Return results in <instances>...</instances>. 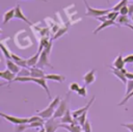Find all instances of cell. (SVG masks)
Here are the masks:
<instances>
[{
  "label": "cell",
  "mask_w": 133,
  "mask_h": 132,
  "mask_svg": "<svg viewBox=\"0 0 133 132\" xmlns=\"http://www.w3.org/2000/svg\"><path fill=\"white\" fill-rule=\"evenodd\" d=\"M110 69H111V71H112V74L115 76V77H117L124 84L125 83H127V81H128V79H127V77H126V74L125 73H123V71L122 70H118V69H115L114 67H110Z\"/></svg>",
  "instance_id": "13"
},
{
  "label": "cell",
  "mask_w": 133,
  "mask_h": 132,
  "mask_svg": "<svg viewBox=\"0 0 133 132\" xmlns=\"http://www.w3.org/2000/svg\"><path fill=\"white\" fill-rule=\"evenodd\" d=\"M0 115L5 118L6 121H8L9 123H11L12 125L17 126V125H22V124H29V117H19L16 115H10V114H5L3 112H0Z\"/></svg>",
  "instance_id": "3"
},
{
  "label": "cell",
  "mask_w": 133,
  "mask_h": 132,
  "mask_svg": "<svg viewBox=\"0 0 133 132\" xmlns=\"http://www.w3.org/2000/svg\"><path fill=\"white\" fill-rule=\"evenodd\" d=\"M69 88H70V90H71V91H75V93H78V90L80 89V86H79V84H78L77 82H72V83L70 84Z\"/></svg>",
  "instance_id": "31"
},
{
  "label": "cell",
  "mask_w": 133,
  "mask_h": 132,
  "mask_svg": "<svg viewBox=\"0 0 133 132\" xmlns=\"http://www.w3.org/2000/svg\"><path fill=\"white\" fill-rule=\"evenodd\" d=\"M0 46H1V51H2V53L4 54V56L6 57V59H11V53L8 51L7 47H5L4 43H2V42H1Z\"/></svg>",
  "instance_id": "23"
},
{
  "label": "cell",
  "mask_w": 133,
  "mask_h": 132,
  "mask_svg": "<svg viewBox=\"0 0 133 132\" xmlns=\"http://www.w3.org/2000/svg\"><path fill=\"white\" fill-rule=\"evenodd\" d=\"M29 128V124H22V125H17L15 131L16 132H24L26 129Z\"/></svg>",
  "instance_id": "26"
},
{
  "label": "cell",
  "mask_w": 133,
  "mask_h": 132,
  "mask_svg": "<svg viewBox=\"0 0 133 132\" xmlns=\"http://www.w3.org/2000/svg\"><path fill=\"white\" fill-rule=\"evenodd\" d=\"M132 97H133V90H132V91H131V93H130L128 96L124 97V99H123V100H122V101H121V102H119L117 105H118V106H123V105H125V104H126V103L129 101V99H131Z\"/></svg>",
  "instance_id": "30"
},
{
  "label": "cell",
  "mask_w": 133,
  "mask_h": 132,
  "mask_svg": "<svg viewBox=\"0 0 133 132\" xmlns=\"http://www.w3.org/2000/svg\"><path fill=\"white\" fill-rule=\"evenodd\" d=\"M18 76H30V70H25V69H22L20 72H19V74H18Z\"/></svg>",
  "instance_id": "36"
},
{
  "label": "cell",
  "mask_w": 133,
  "mask_h": 132,
  "mask_svg": "<svg viewBox=\"0 0 133 132\" xmlns=\"http://www.w3.org/2000/svg\"><path fill=\"white\" fill-rule=\"evenodd\" d=\"M37 132H46V129L43 127V128H41V129H38V131Z\"/></svg>",
  "instance_id": "44"
},
{
  "label": "cell",
  "mask_w": 133,
  "mask_h": 132,
  "mask_svg": "<svg viewBox=\"0 0 133 132\" xmlns=\"http://www.w3.org/2000/svg\"><path fill=\"white\" fill-rule=\"evenodd\" d=\"M30 76L32 78H36V79H38V78H45L46 77L44 71L42 69H39V68H36V67L35 68H30Z\"/></svg>",
  "instance_id": "15"
},
{
  "label": "cell",
  "mask_w": 133,
  "mask_h": 132,
  "mask_svg": "<svg viewBox=\"0 0 133 132\" xmlns=\"http://www.w3.org/2000/svg\"><path fill=\"white\" fill-rule=\"evenodd\" d=\"M126 5H128V0H121L117 4H115V5L111 8V10H113V11H119L121 8L124 7V6H126Z\"/></svg>",
  "instance_id": "22"
},
{
  "label": "cell",
  "mask_w": 133,
  "mask_h": 132,
  "mask_svg": "<svg viewBox=\"0 0 133 132\" xmlns=\"http://www.w3.org/2000/svg\"><path fill=\"white\" fill-rule=\"evenodd\" d=\"M32 122H45L43 117H41L39 115H33V116H30L29 117V123H32Z\"/></svg>",
  "instance_id": "34"
},
{
  "label": "cell",
  "mask_w": 133,
  "mask_h": 132,
  "mask_svg": "<svg viewBox=\"0 0 133 132\" xmlns=\"http://www.w3.org/2000/svg\"><path fill=\"white\" fill-rule=\"evenodd\" d=\"M95 80H96V70L95 69L86 72L83 76V81H84L85 85L91 84L92 82H95Z\"/></svg>",
  "instance_id": "8"
},
{
  "label": "cell",
  "mask_w": 133,
  "mask_h": 132,
  "mask_svg": "<svg viewBox=\"0 0 133 132\" xmlns=\"http://www.w3.org/2000/svg\"><path fill=\"white\" fill-rule=\"evenodd\" d=\"M122 127L127 128L130 132H133V123H128V124H121Z\"/></svg>",
  "instance_id": "38"
},
{
  "label": "cell",
  "mask_w": 133,
  "mask_h": 132,
  "mask_svg": "<svg viewBox=\"0 0 133 132\" xmlns=\"http://www.w3.org/2000/svg\"><path fill=\"white\" fill-rule=\"evenodd\" d=\"M6 69H8L9 71H11L15 74H19V72L21 71L20 67L11 59H6Z\"/></svg>",
  "instance_id": "16"
},
{
  "label": "cell",
  "mask_w": 133,
  "mask_h": 132,
  "mask_svg": "<svg viewBox=\"0 0 133 132\" xmlns=\"http://www.w3.org/2000/svg\"><path fill=\"white\" fill-rule=\"evenodd\" d=\"M74 121H75V118L73 117L72 112H71V110H70V109H68V110H66V112L64 113V115L60 118L61 124H66V125L73 124V123H74Z\"/></svg>",
  "instance_id": "18"
},
{
  "label": "cell",
  "mask_w": 133,
  "mask_h": 132,
  "mask_svg": "<svg viewBox=\"0 0 133 132\" xmlns=\"http://www.w3.org/2000/svg\"><path fill=\"white\" fill-rule=\"evenodd\" d=\"M44 67H51V68H52V65H51V63H50V60H49V54L46 53L45 51H42L36 68L42 69V68H44Z\"/></svg>",
  "instance_id": "6"
},
{
  "label": "cell",
  "mask_w": 133,
  "mask_h": 132,
  "mask_svg": "<svg viewBox=\"0 0 133 132\" xmlns=\"http://www.w3.org/2000/svg\"><path fill=\"white\" fill-rule=\"evenodd\" d=\"M126 85H127V89H126V93H125V97L128 96L133 90V80H128Z\"/></svg>",
  "instance_id": "27"
},
{
  "label": "cell",
  "mask_w": 133,
  "mask_h": 132,
  "mask_svg": "<svg viewBox=\"0 0 133 132\" xmlns=\"http://www.w3.org/2000/svg\"><path fill=\"white\" fill-rule=\"evenodd\" d=\"M80 97H86L87 96V91H86V85H84V86H82V87H80V89L78 90V93H77Z\"/></svg>",
  "instance_id": "33"
},
{
  "label": "cell",
  "mask_w": 133,
  "mask_h": 132,
  "mask_svg": "<svg viewBox=\"0 0 133 132\" xmlns=\"http://www.w3.org/2000/svg\"><path fill=\"white\" fill-rule=\"evenodd\" d=\"M110 26H116V23H115V21H111V20H106L105 22H103V23H101L95 30H94V34H97L99 31H101V30H103V29H105V28H107V27H110Z\"/></svg>",
  "instance_id": "12"
},
{
  "label": "cell",
  "mask_w": 133,
  "mask_h": 132,
  "mask_svg": "<svg viewBox=\"0 0 133 132\" xmlns=\"http://www.w3.org/2000/svg\"><path fill=\"white\" fill-rule=\"evenodd\" d=\"M97 20H99V21H101V22L103 23V22H105V21L108 20V19H107V16H101V17L97 18Z\"/></svg>",
  "instance_id": "42"
},
{
  "label": "cell",
  "mask_w": 133,
  "mask_h": 132,
  "mask_svg": "<svg viewBox=\"0 0 133 132\" xmlns=\"http://www.w3.org/2000/svg\"><path fill=\"white\" fill-rule=\"evenodd\" d=\"M16 75H17V74L12 73V72L9 71L8 69H6V70L0 72V77H1L2 79H4V80L8 81V82H12V81L16 79V77H17Z\"/></svg>",
  "instance_id": "10"
},
{
  "label": "cell",
  "mask_w": 133,
  "mask_h": 132,
  "mask_svg": "<svg viewBox=\"0 0 133 132\" xmlns=\"http://www.w3.org/2000/svg\"><path fill=\"white\" fill-rule=\"evenodd\" d=\"M118 12H119L121 16H128V15H129V8H128V5L122 7L121 10H119Z\"/></svg>",
  "instance_id": "35"
},
{
  "label": "cell",
  "mask_w": 133,
  "mask_h": 132,
  "mask_svg": "<svg viewBox=\"0 0 133 132\" xmlns=\"http://www.w3.org/2000/svg\"><path fill=\"white\" fill-rule=\"evenodd\" d=\"M128 8H129V15L128 16H130L132 18L133 17V2L130 3V4H128Z\"/></svg>",
  "instance_id": "41"
},
{
  "label": "cell",
  "mask_w": 133,
  "mask_h": 132,
  "mask_svg": "<svg viewBox=\"0 0 133 132\" xmlns=\"http://www.w3.org/2000/svg\"><path fill=\"white\" fill-rule=\"evenodd\" d=\"M131 20H132V22H133V17H132V18H131Z\"/></svg>",
  "instance_id": "46"
},
{
  "label": "cell",
  "mask_w": 133,
  "mask_h": 132,
  "mask_svg": "<svg viewBox=\"0 0 133 132\" xmlns=\"http://www.w3.org/2000/svg\"><path fill=\"white\" fill-rule=\"evenodd\" d=\"M32 82H34V83H36L37 85L42 86V87L45 89L46 94L48 95L49 99H51V94H50V90H49V87H48V82H47V79H46V78H38V79L33 78V81H32Z\"/></svg>",
  "instance_id": "9"
},
{
  "label": "cell",
  "mask_w": 133,
  "mask_h": 132,
  "mask_svg": "<svg viewBox=\"0 0 133 132\" xmlns=\"http://www.w3.org/2000/svg\"><path fill=\"white\" fill-rule=\"evenodd\" d=\"M15 10H16V12H15V18H17V19H19V20H22V21H24L25 23H27L29 26H31L32 25V23L26 18V16L23 14V11H22V9H21V7H20V5H17L16 7H15Z\"/></svg>",
  "instance_id": "11"
},
{
  "label": "cell",
  "mask_w": 133,
  "mask_h": 132,
  "mask_svg": "<svg viewBox=\"0 0 133 132\" xmlns=\"http://www.w3.org/2000/svg\"><path fill=\"white\" fill-rule=\"evenodd\" d=\"M84 4H85V7H86V12H85V16L86 17H94V18H99L101 16H106L110 10L109 9H98V8H95V7H91L88 5L87 1L86 0H83Z\"/></svg>",
  "instance_id": "1"
},
{
  "label": "cell",
  "mask_w": 133,
  "mask_h": 132,
  "mask_svg": "<svg viewBox=\"0 0 133 132\" xmlns=\"http://www.w3.org/2000/svg\"><path fill=\"white\" fill-rule=\"evenodd\" d=\"M44 124L45 122H32V123H29V128H43L44 127Z\"/></svg>",
  "instance_id": "28"
},
{
  "label": "cell",
  "mask_w": 133,
  "mask_h": 132,
  "mask_svg": "<svg viewBox=\"0 0 133 132\" xmlns=\"http://www.w3.org/2000/svg\"><path fill=\"white\" fill-rule=\"evenodd\" d=\"M95 99H96V97H95V96H92V98L87 102V104H86L85 106H83L82 108H79V109H77V110L72 111V115H73V117H74L75 120H77L81 114H83L84 112H87V111H88V109H89V107H90V106H91V104L94 103Z\"/></svg>",
  "instance_id": "5"
},
{
  "label": "cell",
  "mask_w": 133,
  "mask_h": 132,
  "mask_svg": "<svg viewBox=\"0 0 133 132\" xmlns=\"http://www.w3.org/2000/svg\"><path fill=\"white\" fill-rule=\"evenodd\" d=\"M125 60H124V57L122 54H118L117 57L113 60V63H112V67H114L115 69H118V70H122L125 68Z\"/></svg>",
  "instance_id": "17"
},
{
  "label": "cell",
  "mask_w": 133,
  "mask_h": 132,
  "mask_svg": "<svg viewBox=\"0 0 133 132\" xmlns=\"http://www.w3.org/2000/svg\"><path fill=\"white\" fill-rule=\"evenodd\" d=\"M48 43H49L48 38H47V37H43V38L41 39V42H39V46H38V50H37V51L42 52V51L45 49V47L48 45Z\"/></svg>",
  "instance_id": "25"
},
{
  "label": "cell",
  "mask_w": 133,
  "mask_h": 132,
  "mask_svg": "<svg viewBox=\"0 0 133 132\" xmlns=\"http://www.w3.org/2000/svg\"><path fill=\"white\" fill-rule=\"evenodd\" d=\"M55 110H56V108H54V107H52V106H50V105H49L46 109L41 110V111H37V112H36V114H37V115H39L41 117H43L44 120H48V118L53 117Z\"/></svg>",
  "instance_id": "7"
},
{
  "label": "cell",
  "mask_w": 133,
  "mask_h": 132,
  "mask_svg": "<svg viewBox=\"0 0 133 132\" xmlns=\"http://www.w3.org/2000/svg\"><path fill=\"white\" fill-rule=\"evenodd\" d=\"M69 97H70V94H68V95H66L65 99L61 100L60 104L58 105V107L56 108V110H55V112H54V115H53V117H54V118H61V117L64 115V113H65V112H66V110L69 109V108H68Z\"/></svg>",
  "instance_id": "2"
},
{
  "label": "cell",
  "mask_w": 133,
  "mask_h": 132,
  "mask_svg": "<svg viewBox=\"0 0 133 132\" xmlns=\"http://www.w3.org/2000/svg\"><path fill=\"white\" fill-rule=\"evenodd\" d=\"M33 81V78L31 76H17L14 82H31Z\"/></svg>",
  "instance_id": "21"
},
{
  "label": "cell",
  "mask_w": 133,
  "mask_h": 132,
  "mask_svg": "<svg viewBox=\"0 0 133 132\" xmlns=\"http://www.w3.org/2000/svg\"><path fill=\"white\" fill-rule=\"evenodd\" d=\"M51 48H52V42L50 41L49 43H48V45L45 47V49L43 50V51H45L46 53H48V54H50V52H51Z\"/></svg>",
  "instance_id": "39"
},
{
  "label": "cell",
  "mask_w": 133,
  "mask_h": 132,
  "mask_svg": "<svg viewBox=\"0 0 133 132\" xmlns=\"http://www.w3.org/2000/svg\"><path fill=\"white\" fill-rule=\"evenodd\" d=\"M47 80H52V81H57V82H63L65 79L64 76H61L59 74H47L45 77Z\"/></svg>",
  "instance_id": "20"
},
{
  "label": "cell",
  "mask_w": 133,
  "mask_h": 132,
  "mask_svg": "<svg viewBox=\"0 0 133 132\" xmlns=\"http://www.w3.org/2000/svg\"><path fill=\"white\" fill-rule=\"evenodd\" d=\"M59 127H61V122L58 118H48L45 121L44 128L46 129V132H55Z\"/></svg>",
  "instance_id": "4"
},
{
  "label": "cell",
  "mask_w": 133,
  "mask_h": 132,
  "mask_svg": "<svg viewBox=\"0 0 133 132\" xmlns=\"http://www.w3.org/2000/svg\"><path fill=\"white\" fill-rule=\"evenodd\" d=\"M66 31H68V28H65V27H64V28H61V29H58V30H57V32L55 33V35L53 36V39H56V38L60 37V36H61V35H63Z\"/></svg>",
  "instance_id": "29"
},
{
  "label": "cell",
  "mask_w": 133,
  "mask_h": 132,
  "mask_svg": "<svg viewBox=\"0 0 133 132\" xmlns=\"http://www.w3.org/2000/svg\"><path fill=\"white\" fill-rule=\"evenodd\" d=\"M126 77H127V79H128V80H133V73L128 72V73L126 74Z\"/></svg>",
  "instance_id": "43"
},
{
  "label": "cell",
  "mask_w": 133,
  "mask_h": 132,
  "mask_svg": "<svg viewBox=\"0 0 133 132\" xmlns=\"http://www.w3.org/2000/svg\"><path fill=\"white\" fill-rule=\"evenodd\" d=\"M22 59H24V58H22V57L19 56V55H16L15 53H11V60H14L15 62L20 61V60H22Z\"/></svg>",
  "instance_id": "40"
},
{
  "label": "cell",
  "mask_w": 133,
  "mask_h": 132,
  "mask_svg": "<svg viewBox=\"0 0 133 132\" xmlns=\"http://www.w3.org/2000/svg\"><path fill=\"white\" fill-rule=\"evenodd\" d=\"M82 130H83V132H91V125H90V122H89L88 120H87V121L85 122V124L83 125Z\"/></svg>",
  "instance_id": "32"
},
{
  "label": "cell",
  "mask_w": 133,
  "mask_h": 132,
  "mask_svg": "<svg viewBox=\"0 0 133 132\" xmlns=\"http://www.w3.org/2000/svg\"><path fill=\"white\" fill-rule=\"evenodd\" d=\"M124 60L126 63H133V54H128L124 57Z\"/></svg>",
  "instance_id": "37"
},
{
  "label": "cell",
  "mask_w": 133,
  "mask_h": 132,
  "mask_svg": "<svg viewBox=\"0 0 133 132\" xmlns=\"http://www.w3.org/2000/svg\"><path fill=\"white\" fill-rule=\"evenodd\" d=\"M15 12H16L15 8H10V9H8L7 11H5L4 15H3V24H6V23H8L11 19H14V18H15Z\"/></svg>",
  "instance_id": "19"
},
{
  "label": "cell",
  "mask_w": 133,
  "mask_h": 132,
  "mask_svg": "<svg viewBox=\"0 0 133 132\" xmlns=\"http://www.w3.org/2000/svg\"><path fill=\"white\" fill-rule=\"evenodd\" d=\"M106 16H107V19H108V20L115 21L116 19H118V17H119L121 15H119V12H118V11H113V10H110V11H109V12H108Z\"/></svg>",
  "instance_id": "24"
},
{
  "label": "cell",
  "mask_w": 133,
  "mask_h": 132,
  "mask_svg": "<svg viewBox=\"0 0 133 132\" xmlns=\"http://www.w3.org/2000/svg\"><path fill=\"white\" fill-rule=\"evenodd\" d=\"M41 53L39 51H37L33 56L29 57L27 59V64H28V68H35L37 65V62H38V59H39V56H41Z\"/></svg>",
  "instance_id": "14"
},
{
  "label": "cell",
  "mask_w": 133,
  "mask_h": 132,
  "mask_svg": "<svg viewBox=\"0 0 133 132\" xmlns=\"http://www.w3.org/2000/svg\"><path fill=\"white\" fill-rule=\"evenodd\" d=\"M38 1H44V2H48V0H38Z\"/></svg>",
  "instance_id": "45"
}]
</instances>
